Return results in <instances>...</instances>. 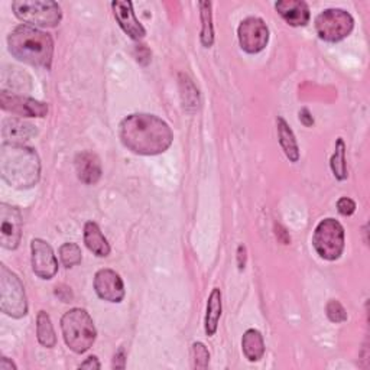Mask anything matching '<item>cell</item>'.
Wrapping results in <instances>:
<instances>
[{
    "label": "cell",
    "instance_id": "cell-34",
    "mask_svg": "<svg viewBox=\"0 0 370 370\" xmlns=\"http://www.w3.org/2000/svg\"><path fill=\"white\" fill-rule=\"evenodd\" d=\"M300 120H301V123H302L304 126H307V127H310V126L314 125V119H312V116H311V113H310L308 109H302V110L300 112Z\"/></svg>",
    "mask_w": 370,
    "mask_h": 370
},
{
    "label": "cell",
    "instance_id": "cell-16",
    "mask_svg": "<svg viewBox=\"0 0 370 370\" xmlns=\"http://www.w3.org/2000/svg\"><path fill=\"white\" fill-rule=\"evenodd\" d=\"M75 172L81 182L95 185L102 178V164L96 154L84 151L75 157Z\"/></svg>",
    "mask_w": 370,
    "mask_h": 370
},
{
    "label": "cell",
    "instance_id": "cell-32",
    "mask_svg": "<svg viewBox=\"0 0 370 370\" xmlns=\"http://www.w3.org/2000/svg\"><path fill=\"white\" fill-rule=\"evenodd\" d=\"M102 366H100V361H99V359L96 357V356H90L85 361H83L81 364H80V369H90V370H92V369H100Z\"/></svg>",
    "mask_w": 370,
    "mask_h": 370
},
{
    "label": "cell",
    "instance_id": "cell-36",
    "mask_svg": "<svg viewBox=\"0 0 370 370\" xmlns=\"http://www.w3.org/2000/svg\"><path fill=\"white\" fill-rule=\"evenodd\" d=\"M0 370H16V364L8 357L0 359Z\"/></svg>",
    "mask_w": 370,
    "mask_h": 370
},
{
    "label": "cell",
    "instance_id": "cell-35",
    "mask_svg": "<svg viewBox=\"0 0 370 370\" xmlns=\"http://www.w3.org/2000/svg\"><path fill=\"white\" fill-rule=\"evenodd\" d=\"M238 265H239V269H245V265H246V248L243 245L239 246L238 249Z\"/></svg>",
    "mask_w": 370,
    "mask_h": 370
},
{
    "label": "cell",
    "instance_id": "cell-22",
    "mask_svg": "<svg viewBox=\"0 0 370 370\" xmlns=\"http://www.w3.org/2000/svg\"><path fill=\"white\" fill-rule=\"evenodd\" d=\"M36 336H38V342L43 347H46V349L56 347L57 336L54 332V326H53L50 315L45 311H39L36 315Z\"/></svg>",
    "mask_w": 370,
    "mask_h": 370
},
{
    "label": "cell",
    "instance_id": "cell-14",
    "mask_svg": "<svg viewBox=\"0 0 370 370\" xmlns=\"http://www.w3.org/2000/svg\"><path fill=\"white\" fill-rule=\"evenodd\" d=\"M112 9L120 28L132 39L139 41L147 35V31L142 26V23L136 19L132 2H126V0H115V2H112Z\"/></svg>",
    "mask_w": 370,
    "mask_h": 370
},
{
    "label": "cell",
    "instance_id": "cell-25",
    "mask_svg": "<svg viewBox=\"0 0 370 370\" xmlns=\"http://www.w3.org/2000/svg\"><path fill=\"white\" fill-rule=\"evenodd\" d=\"M201 11V43L206 48H210L214 42V29H213V15H211V4L210 2H200L199 4Z\"/></svg>",
    "mask_w": 370,
    "mask_h": 370
},
{
    "label": "cell",
    "instance_id": "cell-6",
    "mask_svg": "<svg viewBox=\"0 0 370 370\" xmlns=\"http://www.w3.org/2000/svg\"><path fill=\"white\" fill-rule=\"evenodd\" d=\"M0 310L12 318H22L28 314L23 284L6 265H0Z\"/></svg>",
    "mask_w": 370,
    "mask_h": 370
},
{
    "label": "cell",
    "instance_id": "cell-2",
    "mask_svg": "<svg viewBox=\"0 0 370 370\" xmlns=\"http://www.w3.org/2000/svg\"><path fill=\"white\" fill-rule=\"evenodd\" d=\"M9 53L21 63L50 70L54 56V41L48 32L29 25L16 26L8 36Z\"/></svg>",
    "mask_w": 370,
    "mask_h": 370
},
{
    "label": "cell",
    "instance_id": "cell-11",
    "mask_svg": "<svg viewBox=\"0 0 370 370\" xmlns=\"http://www.w3.org/2000/svg\"><path fill=\"white\" fill-rule=\"evenodd\" d=\"M0 106L5 112H9L22 117H45L48 115V106L31 97H25L15 92L2 90L0 92Z\"/></svg>",
    "mask_w": 370,
    "mask_h": 370
},
{
    "label": "cell",
    "instance_id": "cell-7",
    "mask_svg": "<svg viewBox=\"0 0 370 370\" xmlns=\"http://www.w3.org/2000/svg\"><path fill=\"white\" fill-rule=\"evenodd\" d=\"M312 246L319 258L337 260L344 250V228L334 218H324L315 227Z\"/></svg>",
    "mask_w": 370,
    "mask_h": 370
},
{
    "label": "cell",
    "instance_id": "cell-28",
    "mask_svg": "<svg viewBox=\"0 0 370 370\" xmlns=\"http://www.w3.org/2000/svg\"><path fill=\"white\" fill-rule=\"evenodd\" d=\"M326 314H327V317L332 322L339 324V322L347 321V311L344 310V307L337 300H332V301L327 302Z\"/></svg>",
    "mask_w": 370,
    "mask_h": 370
},
{
    "label": "cell",
    "instance_id": "cell-23",
    "mask_svg": "<svg viewBox=\"0 0 370 370\" xmlns=\"http://www.w3.org/2000/svg\"><path fill=\"white\" fill-rule=\"evenodd\" d=\"M179 85H181V96H182L184 109L189 113H194L200 106V95H199L197 87L194 85V83L190 77L184 75V74L179 75Z\"/></svg>",
    "mask_w": 370,
    "mask_h": 370
},
{
    "label": "cell",
    "instance_id": "cell-33",
    "mask_svg": "<svg viewBox=\"0 0 370 370\" xmlns=\"http://www.w3.org/2000/svg\"><path fill=\"white\" fill-rule=\"evenodd\" d=\"M276 238L280 239L284 245H290V242H291V238H290V235L287 233V230H285L282 226H280V224L276 226Z\"/></svg>",
    "mask_w": 370,
    "mask_h": 370
},
{
    "label": "cell",
    "instance_id": "cell-19",
    "mask_svg": "<svg viewBox=\"0 0 370 370\" xmlns=\"http://www.w3.org/2000/svg\"><path fill=\"white\" fill-rule=\"evenodd\" d=\"M276 126H278V137H280V144H281L282 151L285 152L287 158L291 162H298L300 148H298V142H297L292 129L282 117H278Z\"/></svg>",
    "mask_w": 370,
    "mask_h": 370
},
{
    "label": "cell",
    "instance_id": "cell-24",
    "mask_svg": "<svg viewBox=\"0 0 370 370\" xmlns=\"http://www.w3.org/2000/svg\"><path fill=\"white\" fill-rule=\"evenodd\" d=\"M330 166L334 176L339 181H344L347 178L349 174H347V162H346V144L342 137H339L336 142V149L332 157Z\"/></svg>",
    "mask_w": 370,
    "mask_h": 370
},
{
    "label": "cell",
    "instance_id": "cell-29",
    "mask_svg": "<svg viewBox=\"0 0 370 370\" xmlns=\"http://www.w3.org/2000/svg\"><path fill=\"white\" fill-rule=\"evenodd\" d=\"M337 210L343 216H352L356 211V203L349 197H343L337 201Z\"/></svg>",
    "mask_w": 370,
    "mask_h": 370
},
{
    "label": "cell",
    "instance_id": "cell-4",
    "mask_svg": "<svg viewBox=\"0 0 370 370\" xmlns=\"http://www.w3.org/2000/svg\"><path fill=\"white\" fill-rule=\"evenodd\" d=\"M61 330L65 344L77 354L90 350L97 337L92 318L83 308H73L63 315Z\"/></svg>",
    "mask_w": 370,
    "mask_h": 370
},
{
    "label": "cell",
    "instance_id": "cell-31",
    "mask_svg": "<svg viewBox=\"0 0 370 370\" xmlns=\"http://www.w3.org/2000/svg\"><path fill=\"white\" fill-rule=\"evenodd\" d=\"M125 366H126V354H125L123 349H119V352L115 354V359H113V367L125 369Z\"/></svg>",
    "mask_w": 370,
    "mask_h": 370
},
{
    "label": "cell",
    "instance_id": "cell-1",
    "mask_svg": "<svg viewBox=\"0 0 370 370\" xmlns=\"http://www.w3.org/2000/svg\"><path fill=\"white\" fill-rule=\"evenodd\" d=\"M119 136L125 148L145 157L164 154L174 141L169 125L158 116L147 113H134L125 117L119 126Z\"/></svg>",
    "mask_w": 370,
    "mask_h": 370
},
{
    "label": "cell",
    "instance_id": "cell-21",
    "mask_svg": "<svg viewBox=\"0 0 370 370\" xmlns=\"http://www.w3.org/2000/svg\"><path fill=\"white\" fill-rule=\"evenodd\" d=\"M242 350L249 361H259L265 354V342L259 330L250 329L243 334Z\"/></svg>",
    "mask_w": 370,
    "mask_h": 370
},
{
    "label": "cell",
    "instance_id": "cell-27",
    "mask_svg": "<svg viewBox=\"0 0 370 370\" xmlns=\"http://www.w3.org/2000/svg\"><path fill=\"white\" fill-rule=\"evenodd\" d=\"M191 352H193V366H194V369H201V370L207 369L208 363H210L208 349L203 343L197 342V343L193 344Z\"/></svg>",
    "mask_w": 370,
    "mask_h": 370
},
{
    "label": "cell",
    "instance_id": "cell-13",
    "mask_svg": "<svg viewBox=\"0 0 370 370\" xmlns=\"http://www.w3.org/2000/svg\"><path fill=\"white\" fill-rule=\"evenodd\" d=\"M95 291L99 298L109 302H122L125 298V284L113 269H100L95 275Z\"/></svg>",
    "mask_w": 370,
    "mask_h": 370
},
{
    "label": "cell",
    "instance_id": "cell-26",
    "mask_svg": "<svg viewBox=\"0 0 370 370\" xmlns=\"http://www.w3.org/2000/svg\"><path fill=\"white\" fill-rule=\"evenodd\" d=\"M60 259L65 268L77 266L78 263H81V259H83L80 246L75 243H64L60 248Z\"/></svg>",
    "mask_w": 370,
    "mask_h": 370
},
{
    "label": "cell",
    "instance_id": "cell-18",
    "mask_svg": "<svg viewBox=\"0 0 370 370\" xmlns=\"http://www.w3.org/2000/svg\"><path fill=\"white\" fill-rule=\"evenodd\" d=\"M84 243L90 252L99 258L110 255V245L95 221H87L84 226Z\"/></svg>",
    "mask_w": 370,
    "mask_h": 370
},
{
    "label": "cell",
    "instance_id": "cell-30",
    "mask_svg": "<svg viewBox=\"0 0 370 370\" xmlns=\"http://www.w3.org/2000/svg\"><path fill=\"white\" fill-rule=\"evenodd\" d=\"M56 295L63 301V302H71L74 295H73V291L70 287L67 285H58L56 288Z\"/></svg>",
    "mask_w": 370,
    "mask_h": 370
},
{
    "label": "cell",
    "instance_id": "cell-15",
    "mask_svg": "<svg viewBox=\"0 0 370 370\" xmlns=\"http://www.w3.org/2000/svg\"><path fill=\"white\" fill-rule=\"evenodd\" d=\"M36 134H38L36 126L23 119L9 117V119L4 120V125H2L4 144L25 145Z\"/></svg>",
    "mask_w": 370,
    "mask_h": 370
},
{
    "label": "cell",
    "instance_id": "cell-20",
    "mask_svg": "<svg viewBox=\"0 0 370 370\" xmlns=\"http://www.w3.org/2000/svg\"><path fill=\"white\" fill-rule=\"evenodd\" d=\"M221 291L218 288H214L208 297L207 301V312H206V321H204V329L206 334L208 337L214 336L218 329V321L221 317Z\"/></svg>",
    "mask_w": 370,
    "mask_h": 370
},
{
    "label": "cell",
    "instance_id": "cell-8",
    "mask_svg": "<svg viewBox=\"0 0 370 370\" xmlns=\"http://www.w3.org/2000/svg\"><path fill=\"white\" fill-rule=\"evenodd\" d=\"M353 26V16L343 9H327L315 18V32L319 39L327 42H339L347 38Z\"/></svg>",
    "mask_w": 370,
    "mask_h": 370
},
{
    "label": "cell",
    "instance_id": "cell-12",
    "mask_svg": "<svg viewBox=\"0 0 370 370\" xmlns=\"http://www.w3.org/2000/svg\"><path fill=\"white\" fill-rule=\"evenodd\" d=\"M32 270L41 280H53L58 272V260L50 243L42 239L31 242Z\"/></svg>",
    "mask_w": 370,
    "mask_h": 370
},
{
    "label": "cell",
    "instance_id": "cell-5",
    "mask_svg": "<svg viewBox=\"0 0 370 370\" xmlns=\"http://www.w3.org/2000/svg\"><path fill=\"white\" fill-rule=\"evenodd\" d=\"M14 14L29 26L54 28L63 19L61 8L53 0H15Z\"/></svg>",
    "mask_w": 370,
    "mask_h": 370
},
{
    "label": "cell",
    "instance_id": "cell-10",
    "mask_svg": "<svg viewBox=\"0 0 370 370\" xmlns=\"http://www.w3.org/2000/svg\"><path fill=\"white\" fill-rule=\"evenodd\" d=\"M22 239V214L6 203L0 204V243L8 250L18 249Z\"/></svg>",
    "mask_w": 370,
    "mask_h": 370
},
{
    "label": "cell",
    "instance_id": "cell-17",
    "mask_svg": "<svg viewBox=\"0 0 370 370\" xmlns=\"http://www.w3.org/2000/svg\"><path fill=\"white\" fill-rule=\"evenodd\" d=\"M275 9L291 26H305L310 22V8L302 0H281Z\"/></svg>",
    "mask_w": 370,
    "mask_h": 370
},
{
    "label": "cell",
    "instance_id": "cell-3",
    "mask_svg": "<svg viewBox=\"0 0 370 370\" xmlns=\"http://www.w3.org/2000/svg\"><path fill=\"white\" fill-rule=\"evenodd\" d=\"M0 174L14 189L28 190L35 187L41 176V161L36 151L25 145L2 144Z\"/></svg>",
    "mask_w": 370,
    "mask_h": 370
},
{
    "label": "cell",
    "instance_id": "cell-9",
    "mask_svg": "<svg viewBox=\"0 0 370 370\" xmlns=\"http://www.w3.org/2000/svg\"><path fill=\"white\" fill-rule=\"evenodd\" d=\"M239 43L248 54H258L265 50L269 42V29L260 18H246L240 22L238 29Z\"/></svg>",
    "mask_w": 370,
    "mask_h": 370
}]
</instances>
